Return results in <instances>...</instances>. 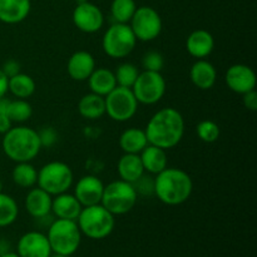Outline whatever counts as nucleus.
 <instances>
[{"mask_svg": "<svg viewBox=\"0 0 257 257\" xmlns=\"http://www.w3.org/2000/svg\"><path fill=\"white\" fill-rule=\"evenodd\" d=\"M145 132L150 145L171 150L180 145L185 136V118L176 108H162L150 118Z\"/></svg>", "mask_w": 257, "mask_h": 257, "instance_id": "1", "label": "nucleus"}, {"mask_svg": "<svg viewBox=\"0 0 257 257\" xmlns=\"http://www.w3.org/2000/svg\"><path fill=\"white\" fill-rule=\"evenodd\" d=\"M192 191V178L181 168L167 167L155 177V196L167 206L187 202Z\"/></svg>", "mask_w": 257, "mask_h": 257, "instance_id": "2", "label": "nucleus"}, {"mask_svg": "<svg viewBox=\"0 0 257 257\" xmlns=\"http://www.w3.org/2000/svg\"><path fill=\"white\" fill-rule=\"evenodd\" d=\"M2 147L5 156L13 162H32L42 151L38 131L27 125L12 127L3 135Z\"/></svg>", "mask_w": 257, "mask_h": 257, "instance_id": "3", "label": "nucleus"}, {"mask_svg": "<svg viewBox=\"0 0 257 257\" xmlns=\"http://www.w3.org/2000/svg\"><path fill=\"white\" fill-rule=\"evenodd\" d=\"M77 225L82 235L90 240H103L114 230L115 218L99 203L83 207L77 218Z\"/></svg>", "mask_w": 257, "mask_h": 257, "instance_id": "4", "label": "nucleus"}, {"mask_svg": "<svg viewBox=\"0 0 257 257\" xmlns=\"http://www.w3.org/2000/svg\"><path fill=\"white\" fill-rule=\"evenodd\" d=\"M47 237L53 253L72 256L79 248L82 232L77 221L55 218L48 227Z\"/></svg>", "mask_w": 257, "mask_h": 257, "instance_id": "5", "label": "nucleus"}, {"mask_svg": "<svg viewBox=\"0 0 257 257\" xmlns=\"http://www.w3.org/2000/svg\"><path fill=\"white\" fill-rule=\"evenodd\" d=\"M138 193L135 186L123 180H115L104 185L100 205L113 216H122L135 208Z\"/></svg>", "mask_w": 257, "mask_h": 257, "instance_id": "6", "label": "nucleus"}, {"mask_svg": "<svg viewBox=\"0 0 257 257\" xmlns=\"http://www.w3.org/2000/svg\"><path fill=\"white\" fill-rule=\"evenodd\" d=\"M73 182H74V175L72 168L67 163L60 161L48 162L38 171L37 186L50 196L68 192L69 188H72Z\"/></svg>", "mask_w": 257, "mask_h": 257, "instance_id": "7", "label": "nucleus"}, {"mask_svg": "<svg viewBox=\"0 0 257 257\" xmlns=\"http://www.w3.org/2000/svg\"><path fill=\"white\" fill-rule=\"evenodd\" d=\"M137 42L130 24L113 23L103 34L102 48L112 59H123L135 50Z\"/></svg>", "mask_w": 257, "mask_h": 257, "instance_id": "8", "label": "nucleus"}, {"mask_svg": "<svg viewBox=\"0 0 257 257\" xmlns=\"http://www.w3.org/2000/svg\"><path fill=\"white\" fill-rule=\"evenodd\" d=\"M166 79L161 72L143 70L131 88L138 103L145 105L157 104L166 94Z\"/></svg>", "mask_w": 257, "mask_h": 257, "instance_id": "9", "label": "nucleus"}, {"mask_svg": "<svg viewBox=\"0 0 257 257\" xmlns=\"http://www.w3.org/2000/svg\"><path fill=\"white\" fill-rule=\"evenodd\" d=\"M105 114L115 122H127L132 119L138 110L140 103L136 99L131 88L115 87L104 97Z\"/></svg>", "mask_w": 257, "mask_h": 257, "instance_id": "10", "label": "nucleus"}, {"mask_svg": "<svg viewBox=\"0 0 257 257\" xmlns=\"http://www.w3.org/2000/svg\"><path fill=\"white\" fill-rule=\"evenodd\" d=\"M130 27L133 34L140 42H152L162 33V18L157 10L151 7L137 8L130 22Z\"/></svg>", "mask_w": 257, "mask_h": 257, "instance_id": "11", "label": "nucleus"}, {"mask_svg": "<svg viewBox=\"0 0 257 257\" xmlns=\"http://www.w3.org/2000/svg\"><path fill=\"white\" fill-rule=\"evenodd\" d=\"M72 19L77 29L85 34L99 32L104 24V15L97 5L89 2H82L73 10Z\"/></svg>", "mask_w": 257, "mask_h": 257, "instance_id": "12", "label": "nucleus"}, {"mask_svg": "<svg viewBox=\"0 0 257 257\" xmlns=\"http://www.w3.org/2000/svg\"><path fill=\"white\" fill-rule=\"evenodd\" d=\"M225 82L228 89L242 95L256 88V73L248 65L238 63L226 70Z\"/></svg>", "mask_w": 257, "mask_h": 257, "instance_id": "13", "label": "nucleus"}, {"mask_svg": "<svg viewBox=\"0 0 257 257\" xmlns=\"http://www.w3.org/2000/svg\"><path fill=\"white\" fill-rule=\"evenodd\" d=\"M104 183L94 175H85L77 181L73 195L83 207L99 205L102 201Z\"/></svg>", "mask_w": 257, "mask_h": 257, "instance_id": "14", "label": "nucleus"}, {"mask_svg": "<svg viewBox=\"0 0 257 257\" xmlns=\"http://www.w3.org/2000/svg\"><path fill=\"white\" fill-rule=\"evenodd\" d=\"M17 253L20 257H49L53 251L45 233L29 231L18 241Z\"/></svg>", "mask_w": 257, "mask_h": 257, "instance_id": "15", "label": "nucleus"}, {"mask_svg": "<svg viewBox=\"0 0 257 257\" xmlns=\"http://www.w3.org/2000/svg\"><path fill=\"white\" fill-rule=\"evenodd\" d=\"M97 68L93 54L87 50L73 53L67 62L68 75L75 82H85Z\"/></svg>", "mask_w": 257, "mask_h": 257, "instance_id": "16", "label": "nucleus"}, {"mask_svg": "<svg viewBox=\"0 0 257 257\" xmlns=\"http://www.w3.org/2000/svg\"><path fill=\"white\" fill-rule=\"evenodd\" d=\"M52 200L53 196L38 186L29 188L24 201L25 210L35 220L45 218L52 213Z\"/></svg>", "mask_w": 257, "mask_h": 257, "instance_id": "17", "label": "nucleus"}, {"mask_svg": "<svg viewBox=\"0 0 257 257\" xmlns=\"http://www.w3.org/2000/svg\"><path fill=\"white\" fill-rule=\"evenodd\" d=\"M186 49L196 59H206L215 49V38L205 29H196L186 39Z\"/></svg>", "mask_w": 257, "mask_h": 257, "instance_id": "18", "label": "nucleus"}, {"mask_svg": "<svg viewBox=\"0 0 257 257\" xmlns=\"http://www.w3.org/2000/svg\"><path fill=\"white\" fill-rule=\"evenodd\" d=\"M190 78L196 88L201 90H208L216 84L217 69L207 59H197L191 67Z\"/></svg>", "mask_w": 257, "mask_h": 257, "instance_id": "19", "label": "nucleus"}, {"mask_svg": "<svg viewBox=\"0 0 257 257\" xmlns=\"http://www.w3.org/2000/svg\"><path fill=\"white\" fill-rule=\"evenodd\" d=\"M82 208L83 206L73 193L64 192L53 196L52 213L57 218L77 221L78 216L82 212Z\"/></svg>", "mask_w": 257, "mask_h": 257, "instance_id": "20", "label": "nucleus"}, {"mask_svg": "<svg viewBox=\"0 0 257 257\" xmlns=\"http://www.w3.org/2000/svg\"><path fill=\"white\" fill-rule=\"evenodd\" d=\"M30 9V0H0V22L19 24L27 19Z\"/></svg>", "mask_w": 257, "mask_h": 257, "instance_id": "21", "label": "nucleus"}, {"mask_svg": "<svg viewBox=\"0 0 257 257\" xmlns=\"http://www.w3.org/2000/svg\"><path fill=\"white\" fill-rule=\"evenodd\" d=\"M145 172L150 175H158L168 167L167 151L153 145H147L145 150L140 153Z\"/></svg>", "mask_w": 257, "mask_h": 257, "instance_id": "22", "label": "nucleus"}, {"mask_svg": "<svg viewBox=\"0 0 257 257\" xmlns=\"http://www.w3.org/2000/svg\"><path fill=\"white\" fill-rule=\"evenodd\" d=\"M117 172L119 180L130 183H135L146 173L140 155L135 153H123L122 157L118 160Z\"/></svg>", "mask_w": 257, "mask_h": 257, "instance_id": "23", "label": "nucleus"}, {"mask_svg": "<svg viewBox=\"0 0 257 257\" xmlns=\"http://www.w3.org/2000/svg\"><path fill=\"white\" fill-rule=\"evenodd\" d=\"M87 82L90 92L102 95V97L109 94L117 87L114 72L107 69V68H95L90 77L87 79Z\"/></svg>", "mask_w": 257, "mask_h": 257, "instance_id": "24", "label": "nucleus"}, {"mask_svg": "<svg viewBox=\"0 0 257 257\" xmlns=\"http://www.w3.org/2000/svg\"><path fill=\"white\" fill-rule=\"evenodd\" d=\"M78 112L84 119H99L105 114L104 97L92 92L84 94L78 102Z\"/></svg>", "mask_w": 257, "mask_h": 257, "instance_id": "25", "label": "nucleus"}, {"mask_svg": "<svg viewBox=\"0 0 257 257\" xmlns=\"http://www.w3.org/2000/svg\"><path fill=\"white\" fill-rule=\"evenodd\" d=\"M147 145H150L147 136H146L145 130H141V128H127L119 136V147L122 148L123 153L140 155Z\"/></svg>", "mask_w": 257, "mask_h": 257, "instance_id": "26", "label": "nucleus"}, {"mask_svg": "<svg viewBox=\"0 0 257 257\" xmlns=\"http://www.w3.org/2000/svg\"><path fill=\"white\" fill-rule=\"evenodd\" d=\"M37 89V84L33 77L25 73H18L14 77H10L8 80V92L12 93L15 98L28 99L32 97Z\"/></svg>", "mask_w": 257, "mask_h": 257, "instance_id": "27", "label": "nucleus"}, {"mask_svg": "<svg viewBox=\"0 0 257 257\" xmlns=\"http://www.w3.org/2000/svg\"><path fill=\"white\" fill-rule=\"evenodd\" d=\"M12 178L20 188H33L38 182V170L32 162H19L13 168Z\"/></svg>", "mask_w": 257, "mask_h": 257, "instance_id": "28", "label": "nucleus"}, {"mask_svg": "<svg viewBox=\"0 0 257 257\" xmlns=\"http://www.w3.org/2000/svg\"><path fill=\"white\" fill-rule=\"evenodd\" d=\"M19 206L10 195L0 192V227H8L17 221Z\"/></svg>", "mask_w": 257, "mask_h": 257, "instance_id": "29", "label": "nucleus"}, {"mask_svg": "<svg viewBox=\"0 0 257 257\" xmlns=\"http://www.w3.org/2000/svg\"><path fill=\"white\" fill-rule=\"evenodd\" d=\"M136 10L137 5L135 0H113L110 5V15L114 23L130 24Z\"/></svg>", "mask_w": 257, "mask_h": 257, "instance_id": "30", "label": "nucleus"}, {"mask_svg": "<svg viewBox=\"0 0 257 257\" xmlns=\"http://www.w3.org/2000/svg\"><path fill=\"white\" fill-rule=\"evenodd\" d=\"M7 115L13 123H24L29 120L33 115V107L28 99L10 100L7 109Z\"/></svg>", "mask_w": 257, "mask_h": 257, "instance_id": "31", "label": "nucleus"}, {"mask_svg": "<svg viewBox=\"0 0 257 257\" xmlns=\"http://www.w3.org/2000/svg\"><path fill=\"white\" fill-rule=\"evenodd\" d=\"M138 75H140V70H138L137 65L133 63H122L117 67L114 72L115 82H117L118 87L124 88H132L135 82L137 80Z\"/></svg>", "mask_w": 257, "mask_h": 257, "instance_id": "32", "label": "nucleus"}, {"mask_svg": "<svg viewBox=\"0 0 257 257\" xmlns=\"http://www.w3.org/2000/svg\"><path fill=\"white\" fill-rule=\"evenodd\" d=\"M196 133L202 142L213 143L220 138L221 130L216 122L211 119H205L198 123L196 127Z\"/></svg>", "mask_w": 257, "mask_h": 257, "instance_id": "33", "label": "nucleus"}, {"mask_svg": "<svg viewBox=\"0 0 257 257\" xmlns=\"http://www.w3.org/2000/svg\"><path fill=\"white\" fill-rule=\"evenodd\" d=\"M142 67L145 70L162 72V69L165 68V57L157 50H150L143 55Z\"/></svg>", "mask_w": 257, "mask_h": 257, "instance_id": "34", "label": "nucleus"}, {"mask_svg": "<svg viewBox=\"0 0 257 257\" xmlns=\"http://www.w3.org/2000/svg\"><path fill=\"white\" fill-rule=\"evenodd\" d=\"M132 185L135 186L138 195H155V178L151 177L150 175L145 173L140 180H137Z\"/></svg>", "mask_w": 257, "mask_h": 257, "instance_id": "35", "label": "nucleus"}, {"mask_svg": "<svg viewBox=\"0 0 257 257\" xmlns=\"http://www.w3.org/2000/svg\"><path fill=\"white\" fill-rule=\"evenodd\" d=\"M38 135H39L42 147H53L58 141V132L53 127H44L43 130L38 131Z\"/></svg>", "mask_w": 257, "mask_h": 257, "instance_id": "36", "label": "nucleus"}, {"mask_svg": "<svg viewBox=\"0 0 257 257\" xmlns=\"http://www.w3.org/2000/svg\"><path fill=\"white\" fill-rule=\"evenodd\" d=\"M2 70L8 78L14 77L18 73H20V63L17 62L15 59H9L3 64Z\"/></svg>", "mask_w": 257, "mask_h": 257, "instance_id": "37", "label": "nucleus"}, {"mask_svg": "<svg viewBox=\"0 0 257 257\" xmlns=\"http://www.w3.org/2000/svg\"><path fill=\"white\" fill-rule=\"evenodd\" d=\"M242 103L248 110L255 112L257 109V92L256 89L250 90V92L242 94Z\"/></svg>", "mask_w": 257, "mask_h": 257, "instance_id": "38", "label": "nucleus"}, {"mask_svg": "<svg viewBox=\"0 0 257 257\" xmlns=\"http://www.w3.org/2000/svg\"><path fill=\"white\" fill-rule=\"evenodd\" d=\"M13 127V122L7 114H0V135H5Z\"/></svg>", "mask_w": 257, "mask_h": 257, "instance_id": "39", "label": "nucleus"}, {"mask_svg": "<svg viewBox=\"0 0 257 257\" xmlns=\"http://www.w3.org/2000/svg\"><path fill=\"white\" fill-rule=\"evenodd\" d=\"M8 80L9 78L4 74V72L0 68V98L5 97L8 93Z\"/></svg>", "mask_w": 257, "mask_h": 257, "instance_id": "40", "label": "nucleus"}, {"mask_svg": "<svg viewBox=\"0 0 257 257\" xmlns=\"http://www.w3.org/2000/svg\"><path fill=\"white\" fill-rule=\"evenodd\" d=\"M10 252V242L5 238H0V256Z\"/></svg>", "mask_w": 257, "mask_h": 257, "instance_id": "41", "label": "nucleus"}, {"mask_svg": "<svg viewBox=\"0 0 257 257\" xmlns=\"http://www.w3.org/2000/svg\"><path fill=\"white\" fill-rule=\"evenodd\" d=\"M10 99H7L5 97L0 98V114H7L8 105H9Z\"/></svg>", "mask_w": 257, "mask_h": 257, "instance_id": "42", "label": "nucleus"}, {"mask_svg": "<svg viewBox=\"0 0 257 257\" xmlns=\"http://www.w3.org/2000/svg\"><path fill=\"white\" fill-rule=\"evenodd\" d=\"M0 257H20V256L18 255V253H15V252H12V251H10V252L5 253V255H3V256H0Z\"/></svg>", "mask_w": 257, "mask_h": 257, "instance_id": "43", "label": "nucleus"}, {"mask_svg": "<svg viewBox=\"0 0 257 257\" xmlns=\"http://www.w3.org/2000/svg\"><path fill=\"white\" fill-rule=\"evenodd\" d=\"M49 257H70V256H65V255H59V253H52Z\"/></svg>", "mask_w": 257, "mask_h": 257, "instance_id": "44", "label": "nucleus"}, {"mask_svg": "<svg viewBox=\"0 0 257 257\" xmlns=\"http://www.w3.org/2000/svg\"><path fill=\"white\" fill-rule=\"evenodd\" d=\"M0 192H3V181H2V178H0Z\"/></svg>", "mask_w": 257, "mask_h": 257, "instance_id": "45", "label": "nucleus"}]
</instances>
